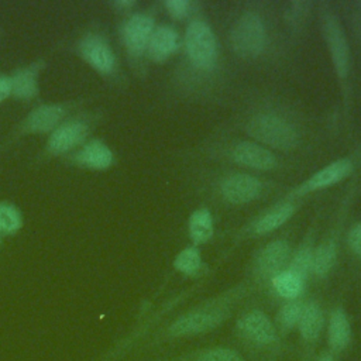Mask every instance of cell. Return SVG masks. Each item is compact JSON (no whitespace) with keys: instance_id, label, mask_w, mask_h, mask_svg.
<instances>
[{"instance_id":"6da1fadb","label":"cell","mask_w":361,"mask_h":361,"mask_svg":"<svg viewBox=\"0 0 361 361\" xmlns=\"http://www.w3.org/2000/svg\"><path fill=\"white\" fill-rule=\"evenodd\" d=\"M248 293L247 285H235L175 316L159 327L142 348H154L175 341L200 337L221 327Z\"/></svg>"},{"instance_id":"7a4b0ae2","label":"cell","mask_w":361,"mask_h":361,"mask_svg":"<svg viewBox=\"0 0 361 361\" xmlns=\"http://www.w3.org/2000/svg\"><path fill=\"white\" fill-rule=\"evenodd\" d=\"M235 350L247 361H279L285 354V341L274 320L258 307L247 309L234 323Z\"/></svg>"},{"instance_id":"3957f363","label":"cell","mask_w":361,"mask_h":361,"mask_svg":"<svg viewBox=\"0 0 361 361\" xmlns=\"http://www.w3.org/2000/svg\"><path fill=\"white\" fill-rule=\"evenodd\" d=\"M103 120V111L99 109H80L63 120L49 135L37 155V162H45L51 158H65L89 138Z\"/></svg>"},{"instance_id":"277c9868","label":"cell","mask_w":361,"mask_h":361,"mask_svg":"<svg viewBox=\"0 0 361 361\" xmlns=\"http://www.w3.org/2000/svg\"><path fill=\"white\" fill-rule=\"evenodd\" d=\"M86 97L62 100V102H42L35 104L7 134L0 144V151H4L11 144L27 135H49L63 120L75 111L83 109Z\"/></svg>"},{"instance_id":"5b68a950","label":"cell","mask_w":361,"mask_h":361,"mask_svg":"<svg viewBox=\"0 0 361 361\" xmlns=\"http://www.w3.org/2000/svg\"><path fill=\"white\" fill-rule=\"evenodd\" d=\"M73 47L76 55L97 75L113 82L118 79V59L104 30L89 27L76 38Z\"/></svg>"},{"instance_id":"8992f818","label":"cell","mask_w":361,"mask_h":361,"mask_svg":"<svg viewBox=\"0 0 361 361\" xmlns=\"http://www.w3.org/2000/svg\"><path fill=\"white\" fill-rule=\"evenodd\" d=\"M247 133L276 149H292L299 142L296 127L276 113H258L247 123Z\"/></svg>"},{"instance_id":"52a82bcc","label":"cell","mask_w":361,"mask_h":361,"mask_svg":"<svg viewBox=\"0 0 361 361\" xmlns=\"http://www.w3.org/2000/svg\"><path fill=\"white\" fill-rule=\"evenodd\" d=\"M326 329V313L322 305L314 299L303 303L302 314L296 327L299 336V358L300 361H313L319 353L317 347Z\"/></svg>"},{"instance_id":"ba28073f","label":"cell","mask_w":361,"mask_h":361,"mask_svg":"<svg viewBox=\"0 0 361 361\" xmlns=\"http://www.w3.org/2000/svg\"><path fill=\"white\" fill-rule=\"evenodd\" d=\"M155 28V21L151 14L144 11L130 13L120 25V39L128 56V61L135 66L145 55L151 34Z\"/></svg>"},{"instance_id":"9c48e42d","label":"cell","mask_w":361,"mask_h":361,"mask_svg":"<svg viewBox=\"0 0 361 361\" xmlns=\"http://www.w3.org/2000/svg\"><path fill=\"white\" fill-rule=\"evenodd\" d=\"M185 49L189 61L199 69H210L217 61V41L212 27L203 20H193L185 31Z\"/></svg>"},{"instance_id":"30bf717a","label":"cell","mask_w":361,"mask_h":361,"mask_svg":"<svg viewBox=\"0 0 361 361\" xmlns=\"http://www.w3.org/2000/svg\"><path fill=\"white\" fill-rule=\"evenodd\" d=\"M265 27L255 13H244L231 30V47L241 58H255L265 47Z\"/></svg>"},{"instance_id":"8fae6325","label":"cell","mask_w":361,"mask_h":361,"mask_svg":"<svg viewBox=\"0 0 361 361\" xmlns=\"http://www.w3.org/2000/svg\"><path fill=\"white\" fill-rule=\"evenodd\" d=\"M292 255L290 244L278 238L265 244L254 258L252 278L257 283H271V281L283 269H286Z\"/></svg>"},{"instance_id":"7c38bea8","label":"cell","mask_w":361,"mask_h":361,"mask_svg":"<svg viewBox=\"0 0 361 361\" xmlns=\"http://www.w3.org/2000/svg\"><path fill=\"white\" fill-rule=\"evenodd\" d=\"M323 37L326 39L337 78L341 82H347L351 68L350 45L344 28L334 13H326L323 16Z\"/></svg>"},{"instance_id":"4fadbf2b","label":"cell","mask_w":361,"mask_h":361,"mask_svg":"<svg viewBox=\"0 0 361 361\" xmlns=\"http://www.w3.org/2000/svg\"><path fill=\"white\" fill-rule=\"evenodd\" d=\"M61 161L78 169L102 172L114 165L116 155L107 142H104L102 138L92 137Z\"/></svg>"},{"instance_id":"5bb4252c","label":"cell","mask_w":361,"mask_h":361,"mask_svg":"<svg viewBox=\"0 0 361 361\" xmlns=\"http://www.w3.org/2000/svg\"><path fill=\"white\" fill-rule=\"evenodd\" d=\"M326 350L338 361L353 344V326L344 306L336 305L326 317Z\"/></svg>"},{"instance_id":"9a60e30c","label":"cell","mask_w":361,"mask_h":361,"mask_svg":"<svg viewBox=\"0 0 361 361\" xmlns=\"http://www.w3.org/2000/svg\"><path fill=\"white\" fill-rule=\"evenodd\" d=\"M47 66L44 58L34 59L30 63L16 68L10 73L11 97L20 102H34L39 96V75Z\"/></svg>"},{"instance_id":"2e32d148","label":"cell","mask_w":361,"mask_h":361,"mask_svg":"<svg viewBox=\"0 0 361 361\" xmlns=\"http://www.w3.org/2000/svg\"><path fill=\"white\" fill-rule=\"evenodd\" d=\"M261 190H262L261 180L244 172L228 175L227 178L223 179L220 185V193L224 197V200L234 204H243L257 199Z\"/></svg>"},{"instance_id":"e0dca14e","label":"cell","mask_w":361,"mask_h":361,"mask_svg":"<svg viewBox=\"0 0 361 361\" xmlns=\"http://www.w3.org/2000/svg\"><path fill=\"white\" fill-rule=\"evenodd\" d=\"M142 361H247L234 347L231 345H203L182 353L155 357Z\"/></svg>"},{"instance_id":"ac0fdd59","label":"cell","mask_w":361,"mask_h":361,"mask_svg":"<svg viewBox=\"0 0 361 361\" xmlns=\"http://www.w3.org/2000/svg\"><path fill=\"white\" fill-rule=\"evenodd\" d=\"M354 169L353 161L348 158H340L336 159L322 169H319L316 173H313L310 178H307L298 189V195H305L309 192H314L319 189L329 188L331 185L338 183L340 180L345 179Z\"/></svg>"},{"instance_id":"d6986e66","label":"cell","mask_w":361,"mask_h":361,"mask_svg":"<svg viewBox=\"0 0 361 361\" xmlns=\"http://www.w3.org/2000/svg\"><path fill=\"white\" fill-rule=\"evenodd\" d=\"M231 158L247 168L269 171L276 166V157L264 145L254 141H241L231 149Z\"/></svg>"},{"instance_id":"ffe728a7","label":"cell","mask_w":361,"mask_h":361,"mask_svg":"<svg viewBox=\"0 0 361 361\" xmlns=\"http://www.w3.org/2000/svg\"><path fill=\"white\" fill-rule=\"evenodd\" d=\"M179 47V35L171 25H155L148 47L147 56L154 62H165Z\"/></svg>"},{"instance_id":"44dd1931","label":"cell","mask_w":361,"mask_h":361,"mask_svg":"<svg viewBox=\"0 0 361 361\" xmlns=\"http://www.w3.org/2000/svg\"><path fill=\"white\" fill-rule=\"evenodd\" d=\"M337 259V240L334 237L324 238L320 244L314 245L312 275L324 279L333 271Z\"/></svg>"},{"instance_id":"7402d4cb","label":"cell","mask_w":361,"mask_h":361,"mask_svg":"<svg viewBox=\"0 0 361 361\" xmlns=\"http://www.w3.org/2000/svg\"><path fill=\"white\" fill-rule=\"evenodd\" d=\"M305 299L298 298V299H290V300H283V303L279 306V309L275 313L274 324L279 333V336L286 340V337L296 330L302 309H303Z\"/></svg>"},{"instance_id":"603a6c76","label":"cell","mask_w":361,"mask_h":361,"mask_svg":"<svg viewBox=\"0 0 361 361\" xmlns=\"http://www.w3.org/2000/svg\"><path fill=\"white\" fill-rule=\"evenodd\" d=\"M295 213V206L290 202H281L267 210L252 226V230L255 234H267L278 227H281L283 223H286Z\"/></svg>"},{"instance_id":"cb8c5ba5","label":"cell","mask_w":361,"mask_h":361,"mask_svg":"<svg viewBox=\"0 0 361 361\" xmlns=\"http://www.w3.org/2000/svg\"><path fill=\"white\" fill-rule=\"evenodd\" d=\"M189 237L193 241V245H200L207 243L213 235V217L209 209L200 207L196 209L188 220Z\"/></svg>"},{"instance_id":"d4e9b609","label":"cell","mask_w":361,"mask_h":361,"mask_svg":"<svg viewBox=\"0 0 361 361\" xmlns=\"http://www.w3.org/2000/svg\"><path fill=\"white\" fill-rule=\"evenodd\" d=\"M24 227L23 210L11 200H0V237L17 235Z\"/></svg>"},{"instance_id":"484cf974","label":"cell","mask_w":361,"mask_h":361,"mask_svg":"<svg viewBox=\"0 0 361 361\" xmlns=\"http://www.w3.org/2000/svg\"><path fill=\"white\" fill-rule=\"evenodd\" d=\"M305 283L306 282L300 279L298 275L288 269H283L271 281L269 285L279 298H282L283 300H290L300 298L305 289Z\"/></svg>"},{"instance_id":"4316f807","label":"cell","mask_w":361,"mask_h":361,"mask_svg":"<svg viewBox=\"0 0 361 361\" xmlns=\"http://www.w3.org/2000/svg\"><path fill=\"white\" fill-rule=\"evenodd\" d=\"M313 251L314 245L312 240H306L300 244V247L292 252L286 269L298 275L305 282L312 276V262H313Z\"/></svg>"},{"instance_id":"83f0119b","label":"cell","mask_w":361,"mask_h":361,"mask_svg":"<svg viewBox=\"0 0 361 361\" xmlns=\"http://www.w3.org/2000/svg\"><path fill=\"white\" fill-rule=\"evenodd\" d=\"M173 268L186 276L197 275L202 269V254L196 245H188L173 258Z\"/></svg>"},{"instance_id":"f1b7e54d","label":"cell","mask_w":361,"mask_h":361,"mask_svg":"<svg viewBox=\"0 0 361 361\" xmlns=\"http://www.w3.org/2000/svg\"><path fill=\"white\" fill-rule=\"evenodd\" d=\"M347 244L354 255L361 257V221L353 224V227L348 230Z\"/></svg>"},{"instance_id":"f546056e","label":"cell","mask_w":361,"mask_h":361,"mask_svg":"<svg viewBox=\"0 0 361 361\" xmlns=\"http://www.w3.org/2000/svg\"><path fill=\"white\" fill-rule=\"evenodd\" d=\"M165 8L173 18H183L189 11V1L188 0H166Z\"/></svg>"},{"instance_id":"4dcf8cb0","label":"cell","mask_w":361,"mask_h":361,"mask_svg":"<svg viewBox=\"0 0 361 361\" xmlns=\"http://www.w3.org/2000/svg\"><path fill=\"white\" fill-rule=\"evenodd\" d=\"M11 97V80L10 75L0 72V103Z\"/></svg>"},{"instance_id":"1f68e13d","label":"cell","mask_w":361,"mask_h":361,"mask_svg":"<svg viewBox=\"0 0 361 361\" xmlns=\"http://www.w3.org/2000/svg\"><path fill=\"white\" fill-rule=\"evenodd\" d=\"M111 7H114L118 11H131V8L135 6V1L133 0H116L110 3Z\"/></svg>"},{"instance_id":"d6a6232c","label":"cell","mask_w":361,"mask_h":361,"mask_svg":"<svg viewBox=\"0 0 361 361\" xmlns=\"http://www.w3.org/2000/svg\"><path fill=\"white\" fill-rule=\"evenodd\" d=\"M313 361H338V360L324 348V350H319V353L314 355Z\"/></svg>"},{"instance_id":"836d02e7","label":"cell","mask_w":361,"mask_h":361,"mask_svg":"<svg viewBox=\"0 0 361 361\" xmlns=\"http://www.w3.org/2000/svg\"><path fill=\"white\" fill-rule=\"evenodd\" d=\"M3 241H4V240L0 237V248H1V245H3Z\"/></svg>"}]
</instances>
